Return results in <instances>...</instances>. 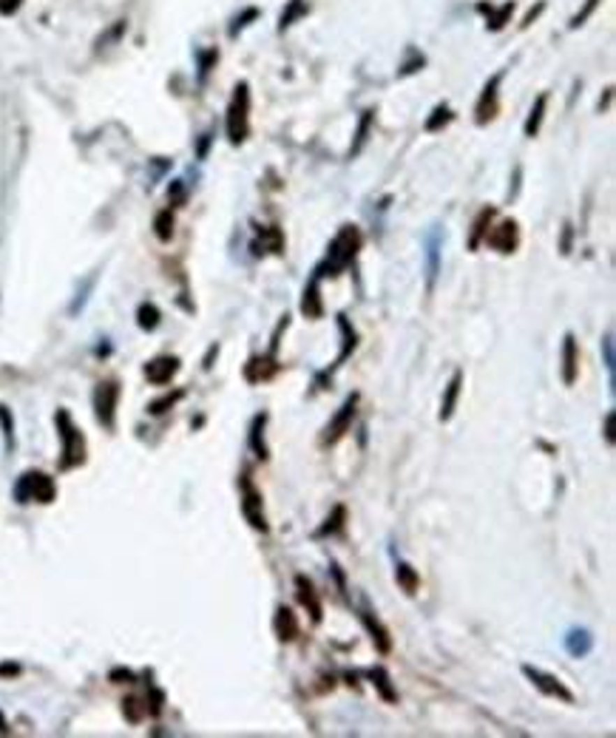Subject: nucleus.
<instances>
[{"instance_id":"nucleus-1","label":"nucleus","mask_w":616,"mask_h":738,"mask_svg":"<svg viewBox=\"0 0 616 738\" xmlns=\"http://www.w3.org/2000/svg\"><path fill=\"white\" fill-rule=\"evenodd\" d=\"M358 247H361V233H358V228H352V225L341 228V233H338V236L332 239V244H330L327 262L316 270V279H321V276H338L344 267L352 265V258H355Z\"/></svg>"},{"instance_id":"nucleus-2","label":"nucleus","mask_w":616,"mask_h":738,"mask_svg":"<svg viewBox=\"0 0 616 738\" xmlns=\"http://www.w3.org/2000/svg\"><path fill=\"white\" fill-rule=\"evenodd\" d=\"M247 111H250V91H247V82H239L236 94L228 105V140L233 145H242L247 140V131H250Z\"/></svg>"},{"instance_id":"nucleus-3","label":"nucleus","mask_w":616,"mask_h":738,"mask_svg":"<svg viewBox=\"0 0 616 738\" xmlns=\"http://www.w3.org/2000/svg\"><path fill=\"white\" fill-rule=\"evenodd\" d=\"M17 500L20 503H29V500H37V503H52L54 500V483L49 474L43 471H29L20 477V483L15 489Z\"/></svg>"},{"instance_id":"nucleus-4","label":"nucleus","mask_w":616,"mask_h":738,"mask_svg":"<svg viewBox=\"0 0 616 738\" xmlns=\"http://www.w3.org/2000/svg\"><path fill=\"white\" fill-rule=\"evenodd\" d=\"M57 426L63 429L60 435H63V468H71V466H77V463H82V457H85V443H82V435L80 431L74 429V423H71V418L66 415V412H57Z\"/></svg>"},{"instance_id":"nucleus-5","label":"nucleus","mask_w":616,"mask_h":738,"mask_svg":"<svg viewBox=\"0 0 616 738\" xmlns=\"http://www.w3.org/2000/svg\"><path fill=\"white\" fill-rule=\"evenodd\" d=\"M522 673H525V679L531 681L540 693H545V696L559 699V702H565V704H574V693H571L557 676L543 673V670H537V667H531V665H522Z\"/></svg>"},{"instance_id":"nucleus-6","label":"nucleus","mask_w":616,"mask_h":738,"mask_svg":"<svg viewBox=\"0 0 616 738\" xmlns=\"http://www.w3.org/2000/svg\"><path fill=\"white\" fill-rule=\"evenodd\" d=\"M355 409H358V392H352V395L344 401V406L338 409V415L327 423L324 438H321L324 446H332V443H338V441L346 435L349 426H352V418H355Z\"/></svg>"},{"instance_id":"nucleus-7","label":"nucleus","mask_w":616,"mask_h":738,"mask_svg":"<svg viewBox=\"0 0 616 738\" xmlns=\"http://www.w3.org/2000/svg\"><path fill=\"white\" fill-rule=\"evenodd\" d=\"M242 514L256 531H261V534L267 531V519H264V508H261V492L247 480V477H242Z\"/></svg>"},{"instance_id":"nucleus-8","label":"nucleus","mask_w":616,"mask_h":738,"mask_svg":"<svg viewBox=\"0 0 616 738\" xmlns=\"http://www.w3.org/2000/svg\"><path fill=\"white\" fill-rule=\"evenodd\" d=\"M117 398H119V386L114 381H105L94 389V409L103 426H114V409H117Z\"/></svg>"},{"instance_id":"nucleus-9","label":"nucleus","mask_w":616,"mask_h":738,"mask_svg":"<svg viewBox=\"0 0 616 738\" xmlns=\"http://www.w3.org/2000/svg\"><path fill=\"white\" fill-rule=\"evenodd\" d=\"M486 244L497 253H514L517 244H520V230H517V222L514 219H506L500 222L497 228H492V233H486Z\"/></svg>"},{"instance_id":"nucleus-10","label":"nucleus","mask_w":616,"mask_h":738,"mask_svg":"<svg viewBox=\"0 0 616 738\" xmlns=\"http://www.w3.org/2000/svg\"><path fill=\"white\" fill-rule=\"evenodd\" d=\"M500 80H503V74H494L486 82V89H483V94L477 100V108H474L477 125H486V122H492L497 117V85H500Z\"/></svg>"},{"instance_id":"nucleus-11","label":"nucleus","mask_w":616,"mask_h":738,"mask_svg":"<svg viewBox=\"0 0 616 738\" xmlns=\"http://www.w3.org/2000/svg\"><path fill=\"white\" fill-rule=\"evenodd\" d=\"M577 375H580V350H577V338L568 332L565 344H562V381H565V386H574Z\"/></svg>"},{"instance_id":"nucleus-12","label":"nucleus","mask_w":616,"mask_h":738,"mask_svg":"<svg viewBox=\"0 0 616 738\" xmlns=\"http://www.w3.org/2000/svg\"><path fill=\"white\" fill-rule=\"evenodd\" d=\"M176 372H179V358H170V355H165V358H154L151 364H145V378H148L151 383H156V386L168 383Z\"/></svg>"},{"instance_id":"nucleus-13","label":"nucleus","mask_w":616,"mask_h":738,"mask_svg":"<svg viewBox=\"0 0 616 738\" xmlns=\"http://www.w3.org/2000/svg\"><path fill=\"white\" fill-rule=\"evenodd\" d=\"M295 596H298V602L307 607V611H310L313 622H321V602H318V593H316L313 582L307 580L304 574L295 577Z\"/></svg>"},{"instance_id":"nucleus-14","label":"nucleus","mask_w":616,"mask_h":738,"mask_svg":"<svg viewBox=\"0 0 616 738\" xmlns=\"http://www.w3.org/2000/svg\"><path fill=\"white\" fill-rule=\"evenodd\" d=\"M273 628H276V636H279V642H293V639L298 636V619H295V614L290 611V607H284V605H279V607H276V619H273Z\"/></svg>"},{"instance_id":"nucleus-15","label":"nucleus","mask_w":616,"mask_h":738,"mask_svg":"<svg viewBox=\"0 0 616 738\" xmlns=\"http://www.w3.org/2000/svg\"><path fill=\"white\" fill-rule=\"evenodd\" d=\"M460 386H463V372H455L446 392H443V401H440V420H449L455 415V406H457V398H460Z\"/></svg>"},{"instance_id":"nucleus-16","label":"nucleus","mask_w":616,"mask_h":738,"mask_svg":"<svg viewBox=\"0 0 616 738\" xmlns=\"http://www.w3.org/2000/svg\"><path fill=\"white\" fill-rule=\"evenodd\" d=\"M276 372H279V364H276L273 358H253V361L244 367V378H247L250 383L270 381Z\"/></svg>"},{"instance_id":"nucleus-17","label":"nucleus","mask_w":616,"mask_h":738,"mask_svg":"<svg viewBox=\"0 0 616 738\" xmlns=\"http://www.w3.org/2000/svg\"><path fill=\"white\" fill-rule=\"evenodd\" d=\"M361 622H364V628L372 633V642H375V647L381 650V654H389L392 650V639H389V630L369 614V611H361Z\"/></svg>"},{"instance_id":"nucleus-18","label":"nucleus","mask_w":616,"mask_h":738,"mask_svg":"<svg viewBox=\"0 0 616 738\" xmlns=\"http://www.w3.org/2000/svg\"><path fill=\"white\" fill-rule=\"evenodd\" d=\"M591 647H594V639H591V633H588L585 628L571 630V633L565 636V650H568L571 656H577V659L588 656V654H591Z\"/></svg>"},{"instance_id":"nucleus-19","label":"nucleus","mask_w":616,"mask_h":738,"mask_svg":"<svg viewBox=\"0 0 616 738\" xmlns=\"http://www.w3.org/2000/svg\"><path fill=\"white\" fill-rule=\"evenodd\" d=\"M338 330H341V353H338V358H335V364L332 367H341L349 355H352V350H355V341H358V335H355V330H352V324L346 321V316H338Z\"/></svg>"},{"instance_id":"nucleus-20","label":"nucleus","mask_w":616,"mask_h":738,"mask_svg":"<svg viewBox=\"0 0 616 738\" xmlns=\"http://www.w3.org/2000/svg\"><path fill=\"white\" fill-rule=\"evenodd\" d=\"M437 270H440V233L432 230L429 239H426V273H429V287L434 284Z\"/></svg>"},{"instance_id":"nucleus-21","label":"nucleus","mask_w":616,"mask_h":738,"mask_svg":"<svg viewBox=\"0 0 616 738\" xmlns=\"http://www.w3.org/2000/svg\"><path fill=\"white\" fill-rule=\"evenodd\" d=\"M301 310H304L307 318H321V313H324V307H321V295H318V279H316V276H313V281L307 284V290H304Z\"/></svg>"},{"instance_id":"nucleus-22","label":"nucleus","mask_w":616,"mask_h":738,"mask_svg":"<svg viewBox=\"0 0 616 738\" xmlns=\"http://www.w3.org/2000/svg\"><path fill=\"white\" fill-rule=\"evenodd\" d=\"M492 219H494V207H486V210H480V216H477V219H474V225H471V236H469V250H477V247H480L483 236L489 233V225H492Z\"/></svg>"},{"instance_id":"nucleus-23","label":"nucleus","mask_w":616,"mask_h":738,"mask_svg":"<svg viewBox=\"0 0 616 738\" xmlns=\"http://www.w3.org/2000/svg\"><path fill=\"white\" fill-rule=\"evenodd\" d=\"M264 423H267V415H256L253 423H250V449L264 460L267 457V446H264Z\"/></svg>"},{"instance_id":"nucleus-24","label":"nucleus","mask_w":616,"mask_h":738,"mask_svg":"<svg viewBox=\"0 0 616 738\" xmlns=\"http://www.w3.org/2000/svg\"><path fill=\"white\" fill-rule=\"evenodd\" d=\"M395 580H398V585L412 596V593H418V588H420V577H418V571L409 566V562H398V568H395Z\"/></svg>"},{"instance_id":"nucleus-25","label":"nucleus","mask_w":616,"mask_h":738,"mask_svg":"<svg viewBox=\"0 0 616 738\" xmlns=\"http://www.w3.org/2000/svg\"><path fill=\"white\" fill-rule=\"evenodd\" d=\"M369 679H372L375 690L381 693V699H386V702H398V693H395V687H392V681H389V673H386L383 667H372V670H369Z\"/></svg>"},{"instance_id":"nucleus-26","label":"nucleus","mask_w":616,"mask_h":738,"mask_svg":"<svg viewBox=\"0 0 616 738\" xmlns=\"http://www.w3.org/2000/svg\"><path fill=\"white\" fill-rule=\"evenodd\" d=\"M545 105H548V94H540L537 103H534V108H531V114H528V119H525V128H522L525 137H534V134L540 131V122H543Z\"/></svg>"},{"instance_id":"nucleus-27","label":"nucleus","mask_w":616,"mask_h":738,"mask_svg":"<svg viewBox=\"0 0 616 738\" xmlns=\"http://www.w3.org/2000/svg\"><path fill=\"white\" fill-rule=\"evenodd\" d=\"M344 519H346V508H344V505H335L332 514L324 519V526L316 531V540H321V537H327V534H338V531L344 529Z\"/></svg>"},{"instance_id":"nucleus-28","label":"nucleus","mask_w":616,"mask_h":738,"mask_svg":"<svg viewBox=\"0 0 616 738\" xmlns=\"http://www.w3.org/2000/svg\"><path fill=\"white\" fill-rule=\"evenodd\" d=\"M154 233H156L162 242H168V239L173 236V213H170V210H159V213H156V219H154Z\"/></svg>"},{"instance_id":"nucleus-29","label":"nucleus","mask_w":616,"mask_h":738,"mask_svg":"<svg viewBox=\"0 0 616 738\" xmlns=\"http://www.w3.org/2000/svg\"><path fill=\"white\" fill-rule=\"evenodd\" d=\"M137 324L142 330H156L159 327V310L154 307V304H142V307L137 310Z\"/></svg>"},{"instance_id":"nucleus-30","label":"nucleus","mask_w":616,"mask_h":738,"mask_svg":"<svg viewBox=\"0 0 616 738\" xmlns=\"http://www.w3.org/2000/svg\"><path fill=\"white\" fill-rule=\"evenodd\" d=\"M449 119H452L449 105H437V108L432 111V117L426 119V131H440V128H443Z\"/></svg>"},{"instance_id":"nucleus-31","label":"nucleus","mask_w":616,"mask_h":738,"mask_svg":"<svg viewBox=\"0 0 616 738\" xmlns=\"http://www.w3.org/2000/svg\"><path fill=\"white\" fill-rule=\"evenodd\" d=\"M372 111H364V119H361V125H358V134H355V145L349 148V156H355L361 148H364V142H367V134H369V125H372Z\"/></svg>"},{"instance_id":"nucleus-32","label":"nucleus","mask_w":616,"mask_h":738,"mask_svg":"<svg viewBox=\"0 0 616 738\" xmlns=\"http://www.w3.org/2000/svg\"><path fill=\"white\" fill-rule=\"evenodd\" d=\"M304 12H307V3H304V0H290V9L281 15V29H287V26H290L298 15H304Z\"/></svg>"},{"instance_id":"nucleus-33","label":"nucleus","mask_w":616,"mask_h":738,"mask_svg":"<svg viewBox=\"0 0 616 738\" xmlns=\"http://www.w3.org/2000/svg\"><path fill=\"white\" fill-rule=\"evenodd\" d=\"M602 353H605V367H608V372H610V386H613V367H616V358H613V335H610V332L602 338Z\"/></svg>"},{"instance_id":"nucleus-34","label":"nucleus","mask_w":616,"mask_h":738,"mask_svg":"<svg viewBox=\"0 0 616 738\" xmlns=\"http://www.w3.org/2000/svg\"><path fill=\"white\" fill-rule=\"evenodd\" d=\"M511 12H514V3H506L503 9H497V12L489 17V26H492L494 31H500V29L506 26V20H508V15H511Z\"/></svg>"},{"instance_id":"nucleus-35","label":"nucleus","mask_w":616,"mask_h":738,"mask_svg":"<svg viewBox=\"0 0 616 738\" xmlns=\"http://www.w3.org/2000/svg\"><path fill=\"white\" fill-rule=\"evenodd\" d=\"M182 395H185V392H182V389H179V392H173V395H168V398H162V401L151 404V412H154V415H162V412H168V406H173V404L179 401Z\"/></svg>"},{"instance_id":"nucleus-36","label":"nucleus","mask_w":616,"mask_h":738,"mask_svg":"<svg viewBox=\"0 0 616 738\" xmlns=\"http://www.w3.org/2000/svg\"><path fill=\"white\" fill-rule=\"evenodd\" d=\"M596 6H599V0H588V3L582 6V12H577V15H574V20H571V26H574V29H577V26H582V23L588 20V15H591Z\"/></svg>"},{"instance_id":"nucleus-37","label":"nucleus","mask_w":616,"mask_h":738,"mask_svg":"<svg viewBox=\"0 0 616 738\" xmlns=\"http://www.w3.org/2000/svg\"><path fill=\"white\" fill-rule=\"evenodd\" d=\"M168 199H170V205H185V188H182V182H173L170 185V191H168Z\"/></svg>"},{"instance_id":"nucleus-38","label":"nucleus","mask_w":616,"mask_h":738,"mask_svg":"<svg viewBox=\"0 0 616 738\" xmlns=\"http://www.w3.org/2000/svg\"><path fill=\"white\" fill-rule=\"evenodd\" d=\"M20 6H23V0H0V15H6V17H9V15H15Z\"/></svg>"},{"instance_id":"nucleus-39","label":"nucleus","mask_w":616,"mask_h":738,"mask_svg":"<svg viewBox=\"0 0 616 738\" xmlns=\"http://www.w3.org/2000/svg\"><path fill=\"white\" fill-rule=\"evenodd\" d=\"M605 441L613 443V412L605 415Z\"/></svg>"},{"instance_id":"nucleus-40","label":"nucleus","mask_w":616,"mask_h":738,"mask_svg":"<svg viewBox=\"0 0 616 738\" xmlns=\"http://www.w3.org/2000/svg\"><path fill=\"white\" fill-rule=\"evenodd\" d=\"M568 247H571V228L565 225V239H562V253H568Z\"/></svg>"}]
</instances>
